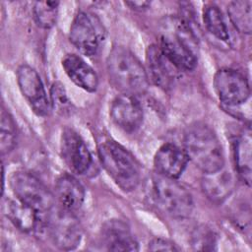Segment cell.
I'll use <instances>...</instances> for the list:
<instances>
[{
  "label": "cell",
  "mask_w": 252,
  "mask_h": 252,
  "mask_svg": "<svg viewBox=\"0 0 252 252\" xmlns=\"http://www.w3.org/2000/svg\"><path fill=\"white\" fill-rule=\"evenodd\" d=\"M162 53L179 71H191L198 60V41L187 21L181 17H165L159 25Z\"/></svg>",
  "instance_id": "obj_1"
},
{
  "label": "cell",
  "mask_w": 252,
  "mask_h": 252,
  "mask_svg": "<svg viewBox=\"0 0 252 252\" xmlns=\"http://www.w3.org/2000/svg\"><path fill=\"white\" fill-rule=\"evenodd\" d=\"M183 145L188 158L204 173L223 167L222 149L210 126L200 122L189 125L184 132Z\"/></svg>",
  "instance_id": "obj_2"
},
{
  "label": "cell",
  "mask_w": 252,
  "mask_h": 252,
  "mask_svg": "<svg viewBox=\"0 0 252 252\" xmlns=\"http://www.w3.org/2000/svg\"><path fill=\"white\" fill-rule=\"evenodd\" d=\"M111 84L123 94L137 96L147 92L149 78L139 59L127 48L115 46L106 61Z\"/></svg>",
  "instance_id": "obj_3"
},
{
  "label": "cell",
  "mask_w": 252,
  "mask_h": 252,
  "mask_svg": "<svg viewBox=\"0 0 252 252\" xmlns=\"http://www.w3.org/2000/svg\"><path fill=\"white\" fill-rule=\"evenodd\" d=\"M98 158L106 172L124 191L135 189L141 178L140 164L120 144L106 140L98 146Z\"/></svg>",
  "instance_id": "obj_4"
},
{
  "label": "cell",
  "mask_w": 252,
  "mask_h": 252,
  "mask_svg": "<svg viewBox=\"0 0 252 252\" xmlns=\"http://www.w3.org/2000/svg\"><path fill=\"white\" fill-rule=\"evenodd\" d=\"M158 205L169 216L184 219L191 215L194 203L191 193L176 179L158 174L153 182Z\"/></svg>",
  "instance_id": "obj_5"
},
{
  "label": "cell",
  "mask_w": 252,
  "mask_h": 252,
  "mask_svg": "<svg viewBox=\"0 0 252 252\" xmlns=\"http://www.w3.org/2000/svg\"><path fill=\"white\" fill-rule=\"evenodd\" d=\"M10 185L17 199L37 213H49L54 206V196L33 174L27 171L15 172Z\"/></svg>",
  "instance_id": "obj_6"
},
{
  "label": "cell",
  "mask_w": 252,
  "mask_h": 252,
  "mask_svg": "<svg viewBox=\"0 0 252 252\" xmlns=\"http://www.w3.org/2000/svg\"><path fill=\"white\" fill-rule=\"evenodd\" d=\"M70 40L83 54L93 56L97 53L105 37V31L100 21L87 12H79L70 28Z\"/></svg>",
  "instance_id": "obj_7"
},
{
  "label": "cell",
  "mask_w": 252,
  "mask_h": 252,
  "mask_svg": "<svg viewBox=\"0 0 252 252\" xmlns=\"http://www.w3.org/2000/svg\"><path fill=\"white\" fill-rule=\"evenodd\" d=\"M47 231L53 244L61 250L75 249L82 238L80 221L73 212L63 208L49 212Z\"/></svg>",
  "instance_id": "obj_8"
},
{
  "label": "cell",
  "mask_w": 252,
  "mask_h": 252,
  "mask_svg": "<svg viewBox=\"0 0 252 252\" xmlns=\"http://www.w3.org/2000/svg\"><path fill=\"white\" fill-rule=\"evenodd\" d=\"M214 88L225 109L243 104L250 95L247 79L240 72L229 68L220 69L215 74Z\"/></svg>",
  "instance_id": "obj_9"
},
{
  "label": "cell",
  "mask_w": 252,
  "mask_h": 252,
  "mask_svg": "<svg viewBox=\"0 0 252 252\" xmlns=\"http://www.w3.org/2000/svg\"><path fill=\"white\" fill-rule=\"evenodd\" d=\"M17 82L32 111L38 116L48 115L50 101L37 72L29 65H21L17 70Z\"/></svg>",
  "instance_id": "obj_10"
},
{
  "label": "cell",
  "mask_w": 252,
  "mask_h": 252,
  "mask_svg": "<svg viewBox=\"0 0 252 252\" xmlns=\"http://www.w3.org/2000/svg\"><path fill=\"white\" fill-rule=\"evenodd\" d=\"M61 156L66 165L74 173L83 175L89 171L93 158L85 142L72 129H65L61 136Z\"/></svg>",
  "instance_id": "obj_11"
},
{
  "label": "cell",
  "mask_w": 252,
  "mask_h": 252,
  "mask_svg": "<svg viewBox=\"0 0 252 252\" xmlns=\"http://www.w3.org/2000/svg\"><path fill=\"white\" fill-rule=\"evenodd\" d=\"M146 64L148 78L156 86L167 90L173 85L179 70L162 53L158 45L153 44L147 48Z\"/></svg>",
  "instance_id": "obj_12"
},
{
  "label": "cell",
  "mask_w": 252,
  "mask_h": 252,
  "mask_svg": "<svg viewBox=\"0 0 252 252\" xmlns=\"http://www.w3.org/2000/svg\"><path fill=\"white\" fill-rule=\"evenodd\" d=\"M110 116L117 126L131 133L141 126L143 109L136 96L122 94L112 101Z\"/></svg>",
  "instance_id": "obj_13"
},
{
  "label": "cell",
  "mask_w": 252,
  "mask_h": 252,
  "mask_svg": "<svg viewBox=\"0 0 252 252\" xmlns=\"http://www.w3.org/2000/svg\"><path fill=\"white\" fill-rule=\"evenodd\" d=\"M188 157L183 149L167 143L162 145L155 155L154 165L157 174L177 179L185 170Z\"/></svg>",
  "instance_id": "obj_14"
},
{
  "label": "cell",
  "mask_w": 252,
  "mask_h": 252,
  "mask_svg": "<svg viewBox=\"0 0 252 252\" xmlns=\"http://www.w3.org/2000/svg\"><path fill=\"white\" fill-rule=\"evenodd\" d=\"M62 66L75 85L90 93L96 91L98 85L96 73L82 57L76 54H67L62 59Z\"/></svg>",
  "instance_id": "obj_15"
},
{
  "label": "cell",
  "mask_w": 252,
  "mask_h": 252,
  "mask_svg": "<svg viewBox=\"0 0 252 252\" xmlns=\"http://www.w3.org/2000/svg\"><path fill=\"white\" fill-rule=\"evenodd\" d=\"M101 240L107 250L137 251L138 243L132 236L129 227L122 220H111L101 229Z\"/></svg>",
  "instance_id": "obj_16"
},
{
  "label": "cell",
  "mask_w": 252,
  "mask_h": 252,
  "mask_svg": "<svg viewBox=\"0 0 252 252\" xmlns=\"http://www.w3.org/2000/svg\"><path fill=\"white\" fill-rule=\"evenodd\" d=\"M55 196L61 208L74 213L84 203L85 189L76 177L65 173L56 180Z\"/></svg>",
  "instance_id": "obj_17"
},
{
  "label": "cell",
  "mask_w": 252,
  "mask_h": 252,
  "mask_svg": "<svg viewBox=\"0 0 252 252\" xmlns=\"http://www.w3.org/2000/svg\"><path fill=\"white\" fill-rule=\"evenodd\" d=\"M201 186L204 194L214 203L223 202L234 189V179L231 173L223 167L214 171L204 173Z\"/></svg>",
  "instance_id": "obj_18"
},
{
  "label": "cell",
  "mask_w": 252,
  "mask_h": 252,
  "mask_svg": "<svg viewBox=\"0 0 252 252\" xmlns=\"http://www.w3.org/2000/svg\"><path fill=\"white\" fill-rule=\"evenodd\" d=\"M252 140L250 129L241 132L233 143V158L239 177L248 185L251 183Z\"/></svg>",
  "instance_id": "obj_19"
},
{
  "label": "cell",
  "mask_w": 252,
  "mask_h": 252,
  "mask_svg": "<svg viewBox=\"0 0 252 252\" xmlns=\"http://www.w3.org/2000/svg\"><path fill=\"white\" fill-rule=\"evenodd\" d=\"M5 214L14 225L24 232L32 231L38 222L39 213L19 200L7 201Z\"/></svg>",
  "instance_id": "obj_20"
},
{
  "label": "cell",
  "mask_w": 252,
  "mask_h": 252,
  "mask_svg": "<svg viewBox=\"0 0 252 252\" xmlns=\"http://www.w3.org/2000/svg\"><path fill=\"white\" fill-rule=\"evenodd\" d=\"M203 21L208 32L220 40L227 41L229 33L223 15L215 4H207L203 9Z\"/></svg>",
  "instance_id": "obj_21"
},
{
  "label": "cell",
  "mask_w": 252,
  "mask_h": 252,
  "mask_svg": "<svg viewBox=\"0 0 252 252\" xmlns=\"http://www.w3.org/2000/svg\"><path fill=\"white\" fill-rule=\"evenodd\" d=\"M251 1H233L227 8L229 19L238 32L249 34L251 32Z\"/></svg>",
  "instance_id": "obj_22"
},
{
  "label": "cell",
  "mask_w": 252,
  "mask_h": 252,
  "mask_svg": "<svg viewBox=\"0 0 252 252\" xmlns=\"http://www.w3.org/2000/svg\"><path fill=\"white\" fill-rule=\"evenodd\" d=\"M17 128L11 114L4 108L1 110L0 151L2 155L9 154L16 145Z\"/></svg>",
  "instance_id": "obj_23"
},
{
  "label": "cell",
  "mask_w": 252,
  "mask_h": 252,
  "mask_svg": "<svg viewBox=\"0 0 252 252\" xmlns=\"http://www.w3.org/2000/svg\"><path fill=\"white\" fill-rule=\"evenodd\" d=\"M59 2L57 1H37L33 5V17L42 29L52 28L57 19Z\"/></svg>",
  "instance_id": "obj_24"
},
{
  "label": "cell",
  "mask_w": 252,
  "mask_h": 252,
  "mask_svg": "<svg viewBox=\"0 0 252 252\" xmlns=\"http://www.w3.org/2000/svg\"><path fill=\"white\" fill-rule=\"evenodd\" d=\"M52 106L61 114H65L71 110V102L65 93L63 86L55 83L51 89Z\"/></svg>",
  "instance_id": "obj_25"
},
{
  "label": "cell",
  "mask_w": 252,
  "mask_h": 252,
  "mask_svg": "<svg viewBox=\"0 0 252 252\" xmlns=\"http://www.w3.org/2000/svg\"><path fill=\"white\" fill-rule=\"evenodd\" d=\"M192 245L197 250H211L215 245L214 234L209 230L200 229L193 235Z\"/></svg>",
  "instance_id": "obj_26"
},
{
  "label": "cell",
  "mask_w": 252,
  "mask_h": 252,
  "mask_svg": "<svg viewBox=\"0 0 252 252\" xmlns=\"http://www.w3.org/2000/svg\"><path fill=\"white\" fill-rule=\"evenodd\" d=\"M151 251H177L179 248L171 241L163 238H154L149 243Z\"/></svg>",
  "instance_id": "obj_27"
},
{
  "label": "cell",
  "mask_w": 252,
  "mask_h": 252,
  "mask_svg": "<svg viewBox=\"0 0 252 252\" xmlns=\"http://www.w3.org/2000/svg\"><path fill=\"white\" fill-rule=\"evenodd\" d=\"M126 5L130 6V8L137 10V11H142L147 9L150 6V2L147 1H129V2H125Z\"/></svg>",
  "instance_id": "obj_28"
}]
</instances>
